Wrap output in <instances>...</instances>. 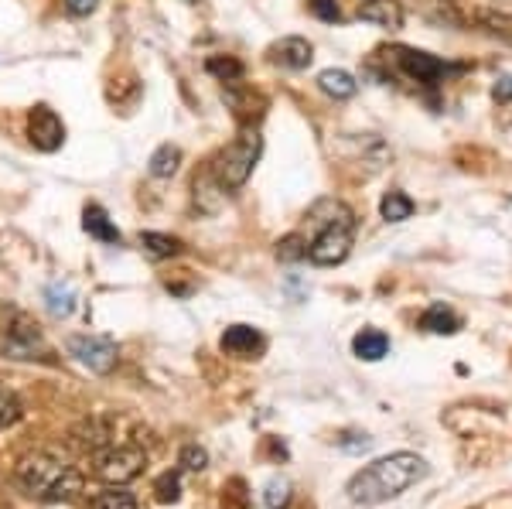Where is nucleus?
I'll return each instance as SVG.
<instances>
[{"instance_id": "f257e3e1", "label": "nucleus", "mask_w": 512, "mask_h": 509, "mask_svg": "<svg viewBox=\"0 0 512 509\" xmlns=\"http://www.w3.org/2000/svg\"><path fill=\"white\" fill-rule=\"evenodd\" d=\"M427 462L414 451H396V455H386L379 462L366 465L362 472H355L349 479V499L355 506H383L390 499L403 496L410 486H417L420 479H427Z\"/></svg>"}, {"instance_id": "f03ea898", "label": "nucleus", "mask_w": 512, "mask_h": 509, "mask_svg": "<svg viewBox=\"0 0 512 509\" xmlns=\"http://www.w3.org/2000/svg\"><path fill=\"white\" fill-rule=\"evenodd\" d=\"M18 486L41 503H69L82 492V472L59 455L35 451L18 462Z\"/></svg>"}, {"instance_id": "7ed1b4c3", "label": "nucleus", "mask_w": 512, "mask_h": 509, "mask_svg": "<svg viewBox=\"0 0 512 509\" xmlns=\"http://www.w3.org/2000/svg\"><path fill=\"white\" fill-rule=\"evenodd\" d=\"M311 219L318 223V233L308 240V253L304 257L315 267H335L352 253L355 236V216L345 202H318L311 209Z\"/></svg>"}, {"instance_id": "20e7f679", "label": "nucleus", "mask_w": 512, "mask_h": 509, "mask_svg": "<svg viewBox=\"0 0 512 509\" xmlns=\"http://www.w3.org/2000/svg\"><path fill=\"white\" fill-rule=\"evenodd\" d=\"M260 151H263V141L253 127H246L233 144L222 147L219 158L212 161V178H216V185L222 192H236V188H243L250 182L256 161H260Z\"/></svg>"}, {"instance_id": "39448f33", "label": "nucleus", "mask_w": 512, "mask_h": 509, "mask_svg": "<svg viewBox=\"0 0 512 509\" xmlns=\"http://www.w3.org/2000/svg\"><path fill=\"white\" fill-rule=\"evenodd\" d=\"M147 465V451L140 445H106L93 455V475L106 486H123L137 479Z\"/></svg>"}, {"instance_id": "423d86ee", "label": "nucleus", "mask_w": 512, "mask_h": 509, "mask_svg": "<svg viewBox=\"0 0 512 509\" xmlns=\"http://www.w3.org/2000/svg\"><path fill=\"white\" fill-rule=\"evenodd\" d=\"M390 55L403 76L424 82V86H437V82L451 72V65H444L441 59H434V55H427V52H417V48H393Z\"/></svg>"}, {"instance_id": "0eeeda50", "label": "nucleus", "mask_w": 512, "mask_h": 509, "mask_svg": "<svg viewBox=\"0 0 512 509\" xmlns=\"http://www.w3.org/2000/svg\"><path fill=\"white\" fill-rule=\"evenodd\" d=\"M69 352L79 359L82 366H89L93 373H110L117 366V342L103 339V335H72L69 342Z\"/></svg>"}, {"instance_id": "6e6552de", "label": "nucleus", "mask_w": 512, "mask_h": 509, "mask_svg": "<svg viewBox=\"0 0 512 509\" xmlns=\"http://www.w3.org/2000/svg\"><path fill=\"white\" fill-rule=\"evenodd\" d=\"M28 137L38 151L52 154L65 144V123L59 120V113L48 110V106H35L28 113Z\"/></svg>"}, {"instance_id": "1a4fd4ad", "label": "nucleus", "mask_w": 512, "mask_h": 509, "mask_svg": "<svg viewBox=\"0 0 512 509\" xmlns=\"http://www.w3.org/2000/svg\"><path fill=\"white\" fill-rule=\"evenodd\" d=\"M222 352H229V356L236 359H256L263 349H267V339L260 335V328L253 325H229L226 332H222Z\"/></svg>"}, {"instance_id": "9d476101", "label": "nucleus", "mask_w": 512, "mask_h": 509, "mask_svg": "<svg viewBox=\"0 0 512 509\" xmlns=\"http://www.w3.org/2000/svg\"><path fill=\"white\" fill-rule=\"evenodd\" d=\"M311 59H315V48H311L308 38H280L277 45H270V62H277L280 69H291V72H301L308 69Z\"/></svg>"}, {"instance_id": "9b49d317", "label": "nucleus", "mask_w": 512, "mask_h": 509, "mask_svg": "<svg viewBox=\"0 0 512 509\" xmlns=\"http://www.w3.org/2000/svg\"><path fill=\"white\" fill-rule=\"evenodd\" d=\"M82 229H86L93 240L106 243V246L123 243V233L117 229V223H113L110 212H106L103 205H86V209H82Z\"/></svg>"}, {"instance_id": "f8f14e48", "label": "nucleus", "mask_w": 512, "mask_h": 509, "mask_svg": "<svg viewBox=\"0 0 512 509\" xmlns=\"http://www.w3.org/2000/svg\"><path fill=\"white\" fill-rule=\"evenodd\" d=\"M359 21H369V24H376V28L396 31V28H403V7H400V0H362Z\"/></svg>"}, {"instance_id": "ddd939ff", "label": "nucleus", "mask_w": 512, "mask_h": 509, "mask_svg": "<svg viewBox=\"0 0 512 509\" xmlns=\"http://www.w3.org/2000/svg\"><path fill=\"white\" fill-rule=\"evenodd\" d=\"M352 349L359 359L376 363V359H383L386 352H390V339H386V332H379V328H362V332L352 339Z\"/></svg>"}, {"instance_id": "4468645a", "label": "nucleus", "mask_w": 512, "mask_h": 509, "mask_svg": "<svg viewBox=\"0 0 512 509\" xmlns=\"http://www.w3.org/2000/svg\"><path fill=\"white\" fill-rule=\"evenodd\" d=\"M318 86H321V93L332 96V100H349V96H355V89H359V82L345 69H325L318 76Z\"/></svg>"}, {"instance_id": "2eb2a0df", "label": "nucleus", "mask_w": 512, "mask_h": 509, "mask_svg": "<svg viewBox=\"0 0 512 509\" xmlns=\"http://www.w3.org/2000/svg\"><path fill=\"white\" fill-rule=\"evenodd\" d=\"M140 250L151 260H171V257H178L185 246H181L178 236H168V233H140Z\"/></svg>"}, {"instance_id": "dca6fc26", "label": "nucleus", "mask_w": 512, "mask_h": 509, "mask_svg": "<svg viewBox=\"0 0 512 509\" xmlns=\"http://www.w3.org/2000/svg\"><path fill=\"white\" fill-rule=\"evenodd\" d=\"M420 328H427L434 335H454L461 328V318L448 305H431L420 315Z\"/></svg>"}, {"instance_id": "f3484780", "label": "nucleus", "mask_w": 512, "mask_h": 509, "mask_svg": "<svg viewBox=\"0 0 512 509\" xmlns=\"http://www.w3.org/2000/svg\"><path fill=\"white\" fill-rule=\"evenodd\" d=\"M181 168V147L178 144H161L158 151L151 154V161H147V171H151L154 178H175Z\"/></svg>"}, {"instance_id": "a211bd4d", "label": "nucleus", "mask_w": 512, "mask_h": 509, "mask_svg": "<svg viewBox=\"0 0 512 509\" xmlns=\"http://www.w3.org/2000/svg\"><path fill=\"white\" fill-rule=\"evenodd\" d=\"M379 216H383L386 223H403V219L414 216V199H410L407 192H400V188H393V192H386L383 202H379Z\"/></svg>"}, {"instance_id": "6ab92c4d", "label": "nucleus", "mask_w": 512, "mask_h": 509, "mask_svg": "<svg viewBox=\"0 0 512 509\" xmlns=\"http://www.w3.org/2000/svg\"><path fill=\"white\" fill-rule=\"evenodd\" d=\"M205 72L216 76L219 82H239L243 79V62L233 59V55H212V59L205 62Z\"/></svg>"}, {"instance_id": "aec40b11", "label": "nucleus", "mask_w": 512, "mask_h": 509, "mask_svg": "<svg viewBox=\"0 0 512 509\" xmlns=\"http://www.w3.org/2000/svg\"><path fill=\"white\" fill-rule=\"evenodd\" d=\"M45 298H48V308H52V315H72V308H76V291H72L69 284H48V291H45Z\"/></svg>"}, {"instance_id": "412c9836", "label": "nucleus", "mask_w": 512, "mask_h": 509, "mask_svg": "<svg viewBox=\"0 0 512 509\" xmlns=\"http://www.w3.org/2000/svg\"><path fill=\"white\" fill-rule=\"evenodd\" d=\"M93 509H137V499H134V492L120 489V486H110L106 492H99V496H96Z\"/></svg>"}, {"instance_id": "4be33fe9", "label": "nucleus", "mask_w": 512, "mask_h": 509, "mask_svg": "<svg viewBox=\"0 0 512 509\" xmlns=\"http://www.w3.org/2000/svg\"><path fill=\"white\" fill-rule=\"evenodd\" d=\"M304 253H308V240H304L301 233H291V236H284V240L277 243V257L280 260H304Z\"/></svg>"}, {"instance_id": "5701e85b", "label": "nucleus", "mask_w": 512, "mask_h": 509, "mask_svg": "<svg viewBox=\"0 0 512 509\" xmlns=\"http://www.w3.org/2000/svg\"><path fill=\"white\" fill-rule=\"evenodd\" d=\"M18 417H21V400L11 390L0 387V428H11Z\"/></svg>"}, {"instance_id": "b1692460", "label": "nucleus", "mask_w": 512, "mask_h": 509, "mask_svg": "<svg viewBox=\"0 0 512 509\" xmlns=\"http://www.w3.org/2000/svg\"><path fill=\"white\" fill-rule=\"evenodd\" d=\"M154 496H158V503H178V499H181V482H178V472L161 475L158 486H154Z\"/></svg>"}, {"instance_id": "393cba45", "label": "nucleus", "mask_w": 512, "mask_h": 509, "mask_svg": "<svg viewBox=\"0 0 512 509\" xmlns=\"http://www.w3.org/2000/svg\"><path fill=\"white\" fill-rule=\"evenodd\" d=\"M267 506L270 509L291 506V486H287V479H270L267 482Z\"/></svg>"}, {"instance_id": "a878e982", "label": "nucleus", "mask_w": 512, "mask_h": 509, "mask_svg": "<svg viewBox=\"0 0 512 509\" xmlns=\"http://www.w3.org/2000/svg\"><path fill=\"white\" fill-rule=\"evenodd\" d=\"M178 465H181V469H188V472H202L205 465H209V455H205V448H198V445H185V448H181Z\"/></svg>"}, {"instance_id": "bb28decb", "label": "nucleus", "mask_w": 512, "mask_h": 509, "mask_svg": "<svg viewBox=\"0 0 512 509\" xmlns=\"http://www.w3.org/2000/svg\"><path fill=\"white\" fill-rule=\"evenodd\" d=\"M311 14H315L318 21L325 24H338L342 21V7H338V0H308Z\"/></svg>"}, {"instance_id": "cd10ccee", "label": "nucleus", "mask_w": 512, "mask_h": 509, "mask_svg": "<svg viewBox=\"0 0 512 509\" xmlns=\"http://www.w3.org/2000/svg\"><path fill=\"white\" fill-rule=\"evenodd\" d=\"M62 4H65V11L76 14V18H89L99 7V0H62Z\"/></svg>"}, {"instance_id": "c85d7f7f", "label": "nucleus", "mask_w": 512, "mask_h": 509, "mask_svg": "<svg viewBox=\"0 0 512 509\" xmlns=\"http://www.w3.org/2000/svg\"><path fill=\"white\" fill-rule=\"evenodd\" d=\"M492 96H495L499 103H509V100H512V76H502L499 82H495Z\"/></svg>"}]
</instances>
